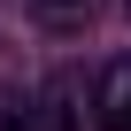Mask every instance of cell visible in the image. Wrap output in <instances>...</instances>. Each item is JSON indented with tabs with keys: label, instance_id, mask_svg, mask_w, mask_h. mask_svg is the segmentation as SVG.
<instances>
[{
	"label": "cell",
	"instance_id": "cell-3",
	"mask_svg": "<svg viewBox=\"0 0 131 131\" xmlns=\"http://www.w3.org/2000/svg\"><path fill=\"white\" fill-rule=\"evenodd\" d=\"M123 8H131V0H123Z\"/></svg>",
	"mask_w": 131,
	"mask_h": 131
},
{
	"label": "cell",
	"instance_id": "cell-1",
	"mask_svg": "<svg viewBox=\"0 0 131 131\" xmlns=\"http://www.w3.org/2000/svg\"><path fill=\"white\" fill-rule=\"evenodd\" d=\"M93 123L100 131H131V54H116L100 85H93Z\"/></svg>",
	"mask_w": 131,
	"mask_h": 131
},
{
	"label": "cell",
	"instance_id": "cell-2",
	"mask_svg": "<svg viewBox=\"0 0 131 131\" xmlns=\"http://www.w3.org/2000/svg\"><path fill=\"white\" fill-rule=\"evenodd\" d=\"M93 8H100V0H31V16H39V23H54V31L93 23Z\"/></svg>",
	"mask_w": 131,
	"mask_h": 131
}]
</instances>
